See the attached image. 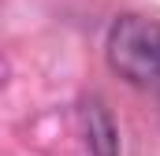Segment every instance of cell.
Segmentation results:
<instances>
[{"label": "cell", "instance_id": "obj_1", "mask_svg": "<svg viewBox=\"0 0 160 156\" xmlns=\"http://www.w3.org/2000/svg\"><path fill=\"white\" fill-rule=\"evenodd\" d=\"M108 63L127 82L160 89V19L123 15L108 30Z\"/></svg>", "mask_w": 160, "mask_h": 156}]
</instances>
